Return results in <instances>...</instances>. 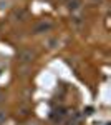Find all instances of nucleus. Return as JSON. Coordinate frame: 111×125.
I'll return each instance as SVG.
<instances>
[{
  "label": "nucleus",
  "mask_w": 111,
  "mask_h": 125,
  "mask_svg": "<svg viewBox=\"0 0 111 125\" xmlns=\"http://www.w3.org/2000/svg\"><path fill=\"white\" fill-rule=\"evenodd\" d=\"M5 118H7V115H5V112L3 110H0V125L5 122Z\"/></svg>",
  "instance_id": "obj_3"
},
{
  "label": "nucleus",
  "mask_w": 111,
  "mask_h": 125,
  "mask_svg": "<svg viewBox=\"0 0 111 125\" xmlns=\"http://www.w3.org/2000/svg\"><path fill=\"white\" fill-rule=\"evenodd\" d=\"M98 2H103V0H98Z\"/></svg>",
  "instance_id": "obj_5"
},
{
  "label": "nucleus",
  "mask_w": 111,
  "mask_h": 125,
  "mask_svg": "<svg viewBox=\"0 0 111 125\" xmlns=\"http://www.w3.org/2000/svg\"><path fill=\"white\" fill-rule=\"evenodd\" d=\"M80 0H68V7L70 9H73V10H76V9H80Z\"/></svg>",
  "instance_id": "obj_2"
},
{
  "label": "nucleus",
  "mask_w": 111,
  "mask_h": 125,
  "mask_svg": "<svg viewBox=\"0 0 111 125\" xmlns=\"http://www.w3.org/2000/svg\"><path fill=\"white\" fill-rule=\"evenodd\" d=\"M2 100H3V94L0 92V102H2Z\"/></svg>",
  "instance_id": "obj_4"
},
{
  "label": "nucleus",
  "mask_w": 111,
  "mask_h": 125,
  "mask_svg": "<svg viewBox=\"0 0 111 125\" xmlns=\"http://www.w3.org/2000/svg\"><path fill=\"white\" fill-rule=\"evenodd\" d=\"M48 29H51V23L50 22H40V23H37V27H35V32L40 33V32H45Z\"/></svg>",
  "instance_id": "obj_1"
}]
</instances>
